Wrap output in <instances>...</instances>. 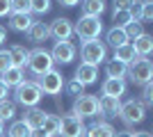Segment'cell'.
<instances>
[{
  "label": "cell",
  "instance_id": "obj_19",
  "mask_svg": "<svg viewBox=\"0 0 153 137\" xmlns=\"http://www.w3.org/2000/svg\"><path fill=\"white\" fill-rule=\"evenodd\" d=\"M32 23H34V19L30 14H16V12L9 14V27L14 32H27Z\"/></svg>",
  "mask_w": 153,
  "mask_h": 137
},
{
  "label": "cell",
  "instance_id": "obj_31",
  "mask_svg": "<svg viewBox=\"0 0 153 137\" xmlns=\"http://www.w3.org/2000/svg\"><path fill=\"white\" fill-rule=\"evenodd\" d=\"M51 12V0H30V14H48Z\"/></svg>",
  "mask_w": 153,
  "mask_h": 137
},
{
  "label": "cell",
  "instance_id": "obj_1",
  "mask_svg": "<svg viewBox=\"0 0 153 137\" xmlns=\"http://www.w3.org/2000/svg\"><path fill=\"white\" fill-rule=\"evenodd\" d=\"M41 98H44V94H41V89H39V85L34 80H23V82L14 89V103L23 105L25 110L27 107H39Z\"/></svg>",
  "mask_w": 153,
  "mask_h": 137
},
{
  "label": "cell",
  "instance_id": "obj_37",
  "mask_svg": "<svg viewBox=\"0 0 153 137\" xmlns=\"http://www.w3.org/2000/svg\"><path fill=\"white\" fill-rule=\"evenodd\" d=\"M133 2L135 0H112V9H130V7H133Z\"/></svg>",
  "mask_w": 153,
  "mask_h": 137
},
{
  "label": "cell",
  "instance_id": "obj_44",
  "mask_svg": "<svg viewBox=\"0 0 153 137\" xmlns=\"http://www.w3.org/2000/svg\"><path fill=\"white\" fill-rule=\"evenodd\" d=\"M133 137H151V133H146V130H140V133H133Z\"/></svg>",
  "mask_w": 153,
  "mask_h": 137
},
{
  "label": "cell",
  "instance_id": "obj_10",
  "mask_svg": "<svg viewBox=\"0 0 153 137\" xmlns=\"http://www.w3.org/2000/svg\"><path fill=\"white\" fill-rule=\"evenodd\" d=\"M76 55H78V48L71 41H57L51 50V57L55 64H71L76 59Z\"/></svg>",
  "mask_w": 153,
  "mask_h": 137
},
{
  "label": "cell",
  "instance_id": "obj_18",
  "mask_svg": "<svg viewBox=\"0 0 153 137\" xmlns=\"http://www.w3.org/2000/svg\"><path fill=\"white\" fill-rule=\"evenodd\" d=\"M0 80H2L9 89H16V87L25 80V71H23V69H19V66H9L5 73H0Z\"/></svg>",
  "mask_w": 153,
  "mask_h": 137
},
{
  "label": "cell",
  "instance_id": "obj_8",
  "mask_svg": "<svg viewBox=\"0 0 153 137\" xmlns=\"http://www.w3.org/2000/svg\"><path fill=\"white\" fill-rule=\"evenodd\" d=\"M39 89H41V94H46V96H55L57 98V94H62V89H64V76L59 71H48V73H44L41 78H39Z\"/></svg>",
  "mask_w": 153,
  "mask_h": 137
},
{
  "label": "cell",
  "instance_id": "obj_6",
  "mask_svg": "<svg viewBox=\"0 0 153 137\" xmlns=\"http://www.w3.org/2000/svg\"><path fill=\"white\" fill-rule=\"evenodd\" d=\"M119 119H121L126 126H135L142 124L146 119V107L137 101V98H130L126 103H121V110H119Z\"/></svg>",
  "mask_w": 153,
  "mask_h": 137
},
{
  "label": "cell",
  "instance_id": "obj_28",
  "mask_svg": "<svg viewBox=\"0 0 153 137\" xmlns=\"http://www.w3.org/2000/svg\"><path fill=\"white\" fill-rule=\"evenodd\" d=\"M30 128H27L23 121H12L9 130H7V137H30Z\"/></svg>",
  "mask_w": 153,
  "mask_h": 137
},
{
  "label": "cell",
  "instance_id": "obj_16",
  "mask_svg": "<svg viewBox=\"0 0 153 137\" xmlns=\"http://www.w3.org/2000/svg\"><path fill=\"white\" fill-rule=\"evenodd\" d=\"M7 53H9V57H12V66H19V69H23V71H25L27 59H30V50H27L25 46L14 44V46H9V48H7Z\"/></svg>",
  "mask_w": 153,
  "mask_h": 137
},
{
  "label": "cell",
  "instance_id": "obj_17",
  "mask_svg": "<svg viewBox=\"0 0 153 137\" xmlns=\"http://www.w3.org/2000/svg\"><path fill=\"white\" fill-rule=\"evenodd\" d=\"M25 34H27V39L34 41V44H44V41L51 37V27H48V23H44V21H34Z\"/></svg>",
  "mask_w": 153,
  "mask_h": 137
},
{
  "label": "cell",
  "instance_id": "obj_46",
  "mask_svg": "<svg viewBox=\"0 0 153 137\" xmlns=\"http://www.w3.org/2000/svg\"><path fill=\"white\" fill-rule=\"evenodd\" d=\"M142 2H153V0H142Z\"/></svg>",
  "mask_w": 153,
  "mask_h": 137
},
{
  "label": "cell",
  "instance_id": "obj_2",
  "mask_svg": "<svg viewBox=\"0 0 153 137\" xmlns=\"http://www.w3.org/2000/svg\"><path fill=\"white\" fill-rule=\"evenodd\" d=\"M27 71L32 73V76H37V78H41L44 73L53 71L55 69V62H53L51 57V50H46V48H34V50H30V59H27Z\"/></svg>",
  "mask_w": 153,
  "mask_h": 137
},
{
  "label": "cell",
  "instance_id": "obj_11",
  "mask_svg": "<svg viewBox=\"0 0 153 137\" xmlns=\"http://www.w3.org/2000/svg\"><path fill=\"white\" fill-rule=\"evenodd\" d=\"M51 37H55L57 41H69L73 37V23H71L66 16H59L51 23Z\"/></svg>",
  "mask_w": 153,
  "mask_h": 137
},
{
  "label": "cell",
  "instance_id": "obj_34",
  "mask_svg": "<svg viewBox=\"0 0 153 137\" xmlns=\"http://www.w3.org/2000/svg\"><path fill=\"white\" fill-rule=\"evenodd\" d=\"M153 21V2H142V14H140V23H149Z\"/></svg>",
  "mask_w": 153,
  "mask_h": 137
},
{
  "label": "cell",
  "instance_id": "obj_24",
  "mask_svg": "<svg viewBox=\"0 0 153 137\" xmlns=\"http://www.w3.org/2000/svg\"><path fill=\"white\" fill-rule=\"evenodd\" d=\"M135 57H137V55H135V48H133V44H130V41H128V44H123V46H119V48H114V55H112V59L123 62V64H130Z\"/></svg>",
  "mask_w": 153,
  "mask_h": 137
},
{
  "label": "cell",
  "instance_id": "obj_40",
  "mask_svg": "<svg viewBox=\"0 0 153 137\" xmlns=\"http://www.w3.org/2000/svg\"><path fill=\"white\" fill-rule=\"evenodd\" d=\"M30 137H51V135H48L44 128H39V130H32V133H30Z\"/></svg>",
  "mask_w": 153,
  "mask_h": 137
},
{
  "label": "cell",
  "instance_id": "obj_4",
  "mask_svg": "<svg viewBox=\"0 0 153 137\" xmlns=\"http://www.w3.org/2000/svg\"><path fill=\"white\" fill-rule=\"evenodd\" d=\"M128 78L133 80L135 85H146V82H151L153 80V64L149 57H135L130 64H128Z\"/></svg>",
  "mask_w": 153,
  "mask_h": 137
},
{
  "label": "cell",
  "instance_id": "obj_5",
  "mask_svg": "<svg viewBox=\"0 0 153 137\" xmlns=\"http://www.w3.org/2000/svg\"><path fill=\"white\" fill-rule=\"evenodd\" d=\"M80 57H82L85 64L98 66L103 59H108V46L103 44L101 39L82 41V46H80Z\"/></svg>",
  "mask_w": 153,
  "mask_h": 137
},
{
  "label": "cell",
  "instance_id": "obj_12",
  "mask_svg": "<svg viewBox=\"0 0 153 137\" xmlns=\"http://www.w3.org/2000/svg\"><path fill=\"white\" fill-rule=\"evenodd\" d=\"M128 91L126 78H108L101 85V96H112V98H121Z\"/></svg>",
  "mask_w": 153,
  "mask_h": 137
},
{
  "label": "cell",
  "instance_id": "obj_42",
  "mask_svg": "<svg viewBox=\"0 0 153 137\" xmlns=\"http://www.w3.org/2000/svg\"><path fill=\"white\" fill-rule=\"evenodd\" d=\"M5 41H7V30H5L2 25H0V46L5 44Z\"/></svg>",
  "mask_w": 153,
  "mask_h": 137
},
{
  "label": "cell",
  "instance_id": "obj_29",
  "mask_svg": "<svg viewBox=\"0 0 153 137\" xmlns=\"http://www.w3.org/2000/svg\"><path fill=\"white\" fill-rule=\"evenodd\" d=\"M123 32H126L128 41H135L137 37H142V34H144V25H142L140 21H130V23L123 27Z\"/></svg>",
  "mask_w": 153,
  "mask_h": 137
},
{
  "label": "cell",
  "instance_id": "obj_20",
  "mask_svg": "<svg viewBox=\"0 0 153 137\" xmlns=\"http://www.w3.org/2000/svg\"><path fill=\"white\" fill-rule=\"evenodd\" d=\"M130 44H133L135 55H137V57H149V55L153 53V37H151V34H146V32L142 34V37H137L135 41H130Z\"/></svg>",
  "mask_w": 153,
  "mask_h": 137
},
{
  "label": "cell",
  "instance_id": "obj_9",
  "mask_svg": "<svg viewBox=\"0 0 153 137\" xmlns=\"http://www.w3.org/2000/svg\"><path fill=\"white\" fill-rule=\"evenodd\" d=\"M73 114L80 119H87V117H96L98 114V96L94 94H82L73 101Z\"/></svg>",
  "mask_w": 153,
  "mask_h": 137
},
{
  "label": "cell",
  "instance_id": "obj_45",
  "mask_svg": "<svg viewBox=\"0 0 153 137\" xmlns=\"http://www.w3.org/2000/svg\"><path fill=\"white\" fill-rule=\"evenodd\" d=\"M2 133H5V124L0 121V137H2Z\"/></svg>",
  "mask_w": 153,
  "mask_h": 137
},
{
  "label": "cell",
  "instance_id": "obj_13",
  "mask_svg": "<svg viewBox=\"0 0 153 137\" xmlns=\"http://www.w3.org/2000/svg\"><path fill=\"white\" fill-rule=\"evenodd\" d=\"M119 110H121V98H112V96L98 98V114L114 119V117H119Z\"/></svg>",
  "mask_w": 153,
  "mask_h": 137
},
{
  "label": "cell",
  "instance_id": "obj_15",
  "mask_svg": "<svg viewBox=\"0 0 153 137\" xmlns=\"http://www.w3.org/2000/svg\"><path fill=\"white\" fill-rule=\"evenodd\" d=\"M82 87L87 85H94L96 80H98V66H91V64H85V62H80V66L76 69V78Z\"/></svg>",
  "mask_w": 153,
  "mask_h": 137
},
{
  "label": "cell",
  "instance_id": "obj_22",
  "mask_svg": "<svg viewBox=\"0 0 153 137\" xmlns=\"http://www.w3.org/2000/svg\"><path fill=\"white\" fill-rule=\"evenodd\" d=\"M103 44L110 46V48L114 50V48H119V46L128 44V37H126V32H123L121 27H110L108 34H105V41H103Z\"/></svg>",
  "mask_w": 153,
  "mask_h": 137
},
{
  "label": "cell",
  "instance_id": "obj_36",
  "mask_svg": "<svg viewBox=\"0 0 153 137\" xmlns=\"http://www.w3.org/2000/svg\"><path fill=\"white\" fill-rule=\"evenodd\" d=\"M9 66H12V57H9V53H7L5 48H0V73H5Z\"/></svg>",
  "mask_w": 153,
  "mask_h": 137
},
{
  "label": "cell",
  "instance_id": "obj_33",
  "mask_svg": "<svg viewBox=\"0 0 153 137\" xmlns=\"http://www.w3.org/2000/svg\"><path fill=\"white\" fill-rule=\"evenodd\" d=\"M64 87H66V91H69V96L78 98V96H82L85 94V87L78 82V80H71V82H64Z\"/></svg>",
  "mask_w": 153,
  "mask_h": 137
},
{
  "label": "cell",
  "instance_id": "obj_27",
  "mask_svg": "<svg viewBox=\"0 0 153 137\" xmlns=\"http://www.w3.org/2000/svg\"><path fill=\"white\" fill-rule=\"evenodd\" d=\"M130 21H133V16H130L128 9H112V23H114V27H121L123 30Z\"/></svg>",
  "mask_w": 153,
  "mask_h": 137
},
{
  "label": "cell",
  "instance_id": "obj_41",
  "mask_svg": "<svg viewBox=\"0 0 153 137\" xmlns=\"http://www.w3.org/2000/svg\"><path fill=\"white\" fill-rule=\"evenodd\" d=\"M57 2H59L62 7H76L78 2H80V0H57Z\"/></svg>",
  "mask_w": 153,
  "mask_h": 137
},
{
  "label": "cell",
  "instance_id": "obj_30",
  "mask_svg": "<svg viewBox=\"0 0 153 137\" xmlns=\"http://www.w3.org/2000/svg\"><path fill=\"white\" fill-rule=\"evenodd\" d=\"M44 130L48 133L51 137L59 135V117H57V114H46V121H44Z\"/></svg>",
  "mask_w": 153,
  "mask_h": 137
},
{
  "label": "cell",
  "instance_id": "obj_35",
  "mask_svg": "<svg viewBox=\"0 0 153 137\" xmlns=\"http://www.w3.org/2000/svg\"><path fill=\"white\" fill-rule=\"evenodd\" d=\"M12 12L30 14V0H12Z\"/></svg>",
  "mask_w": 153,
  "mask_h": 137
},
{
  "label": "cell",
  "instance_id": "obj_43",
  "mask_svg": "<svg viewBox=\"0 0 153 137\" xmlns=\"http://www.w3.org/2000/svg\"><path fill=\"white\" fill-rule=\"evenodd\" d=\"M114 137H133V133L130 130H119V133H114Z\"/></svg>",
  "mask_w": 153,
  "mask_h": 137
},
{
  "label": "cell",
  "instance_id": "obj_21",
  "mask_svg": "<svg viewBox=\"0 0 153 137\" xmlns=\"http://www.w3.org/2000/svg\"><path fill=\"white\" fill-rule=\"evenodd\" d=\"M82 16H96L101 19V14L108 9V2L105 0H82Z\"/></svg>",
  "mask_w": 153,
  "mask_h": 137
},
{
  "label": "cell",
  "instance_id": "obj_26",
  "mask_svg": "<svg viewBox=\"0 0 153 137\" xmlns=\"http://www.w3.org/2000/svg\"><path fill=\"white\" fill-rule=\"evenodd\" d=\"M16 117V103L14 101H0V121H14Z\"/></svg>",
  "mask_w": 153,
  "mask_h": 137
},
{
  "label": "cell",
  "instance_id": "obj_32",
  "mask_svg": "<svg viewBox=\"0 0 153 137\" xmlns=\"http://www.w3.org/2000/svg\"><path fill=\"white\" fill-rule=\"evenodd\" d=\"M144 107H153V82H146L144 85V91H142V101Z\"/></svg>",
  "mask_w": 153,
  "mask_h": 137
},
{
  "label": "cell",
  "instance_id": "obj_23",
  "mask_svg": "<svg viewBox=\"0 0 153 137\" xmlns=\"http://www.w3.org/2000/svg\"><path fill=\"white\" fill-rule=\"evenodd\" d=\"M114 128L108 124V121H94V124L87 128V137H114Z\"/></svg>",
  "mask_w": 153,
  "mask_h": 137
},
{
  "label": "cell",
  "instance_id": "obj_39",
  "mask_svg": "<svg viewBox=\"0 0 153 137\" xmlns=\"http://www.w3.org/2000/svg\"><path fill=\"white\" fill-rule=\"evenodd\" d=\"M7 96H9V87L0 80V101H7Z\"/></svg>",
  "mask_w": 153,
  "mask_h": 137
},
{
  "label": "cell",
  "instance_id": "obj_14",
  "mask_svg": "<svg viewBox=\"0 0 153 137\" xmlns=\"http://www.w3.org/2000/svg\"><path fill=\"white\" fill-rule=\"evenodd\" d=\"M46 114H48V112H44L41 107H27L21 121H23V124H25L30 130H39V128H44Z\"/></svg>",
  "mask_w": 153,
  "mask_h": 137
},
{
  "label": "cell",
  "instance_id": "obj_3",
  "mask_svg": "<svg viewBox=\"0 0 153 137\" xmlns=\"http://www.w3.org/2000/svg\"><path fill=\"white\" fill-rule=\"evenodd\" d=\"M103 32V21L96 16H80L78 23H73V34L80 41H89V39H98Z\"/></svg>",
  "mask_w": 153,
  "mask_h": 137
},
{
  "label": "cell",
  "instance_id": "obj_7",
  "mask_svg": "<svg viewBox=\"0 0 153 137\" xmlns=\"http://www.w3.org/2000/svg\"><path fill=\"white\" fill-rule=\"evenodd\" d=\"M59 137H87V126L73 112L59 117Z\"/></svg>",
  "mask_w": 153,
  "mask_h": 137
},
{
  "label": "cell",
  "instance_id": "obj_38",
  "mask_svg": "<svg viewBox=\"0 0 153 137\" xmlns=\"http://www.w3.org/2000/svg\"><path fill=\"white\" fill-rule=\"evenodd\" d=\"M12 14V0H0V16H9Z\"/></svg>",
  "mask_w": 153,
  "mask_h": 137
},
{
  "label": "cell",
  "instance_id": "obj_25",
  "mask_svg": "<svg viewBox=\"0 0 153 137\" xmlns=\"http://www.w3.org/2000/svg\"><path fill=\"white\" fill-rule=\"evenodd\" d=\"M126 73H128V64L117 62V59H108V64H105V76L108 78H126Z\"/></svg>",
  "mask_w": 153,
  "mask_h": 137
}]
</instances>
